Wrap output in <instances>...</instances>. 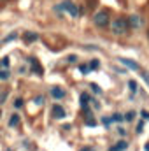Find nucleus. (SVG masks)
Wrapping results in <instances>:
<instances>
[{
  "instance_id": "nucleus-17",
  "label": "nucleus",
  "mask_w": 149,
  "mask_h": 151,
  "mask_svg": "<svg viewBox=\"0 0 149 151\" xmlns=\"http://www.w3.org/2000/svg\"><path fill=\"white\" fill-rule=\"evenodd\" d=\"M140 77L146 81V84L149 86V72H148V70H140Z\"/></svg>"
},
{
  "instance_id": "nucleus-25",
  "label": "nucleus",
  "mask_w": 149,
  "mask_h": 151,
  "mask_svg": "<svg viewBox=\"0 0 149 151\" xmlns=\"http://www.w3.org/2000/svg\"><path fill=\"white\" fill-rule=\"evenodd\" d=\"M0 65H2L4 69H7V65H9V58H4V60L0 62Z\"/></svg>"
},
{
  "instance_id": "nucleus-24",
  "label": "nucleus",
  "mask_w": 149,
  "mask_h": 151,
  "mask_svg": "<svg viewBox=\"0 0 149 151\" xmlns=\"http://www.w3.org/2000/svg\"><path fill=\"white\" fill-rule=\"evenodd\" d=\"M102 121H104V125H105V127H111V123H112V118H104Z\"/></svg>"
},
{
  "instance_id": "nucleus-22",
  "label": "nucleus",
  "mask_w": 149,
  "mask_h": 151,
  "mask_svg": "<svg viewBox=\"0 0 149 151\" xmlns=\"http://www.w3.org/2000/svg\"><path fill=\"white\" fill-rule=\"evenodd\" d=\"M12 39H16V32H12V34H9V35H7V37L4 39V42H11V40H12Z\"/></svg>"
},
{
  "instance_id": "nucleus-4",
  "label": "nucleus",
  "mask_w": 149,
  "mask_h": 151,
  "mask_svg": "<svg viewBox=\"0 0 149 151\" xmlns=\"http://www.w3.org/2000/svg\"><path fill=\"white\" fill-rule=\"evenodd\" d=\"M117 60H119V63H123V65H125V67H128L130 70H140L139 63H137V62H133V60H130V58H123V56H119Z\"/></svg>"
},
{
  "instance_id": "nucleus-7",
  "label": "nucleus",
  "mask_w": 149,
  "mask_h": 151,
  "mask_svg": "<svg viewBox=\"0 0 149 151\" xmlns=\"http://www.w3.org/2000/svg\"><path fill=\"white\" fill-rule=\"evenodd\" d=\"M28 62H30V65H32V70H34L35 74H39V76L44 74V69H42V65H40V63L37 62V58L30 56V58H28Z\"/></svg>"
},
{
  "instance_id": "nucleus-27",
  "label": "nucleus",
  "mask_w": 149,
  "mask_h": 151,
  "mask_svg": "<svg viewBox=\"0 0 149 151\" xmlns=\"http://www.w3.org/2000/svg\"><path fill=\"white\" fill-rule=\"evenodd\" d=\"M35 104H37V106H40V104L44 106V97H37V99H35Z\"/></svg>"
},
{
  "instance_id": "nucleus-5",
  "label": "nucleus",
  "mask_w": 149,
  "mask_h": 151,
  "mask_svg": "<svg viewBox=\"0 0 149 151\" xmlns=\"http://www.w3.org/2000/svg\"><path fill=\"white\" fill-rule=\"evenodd\" d=\"M62 7H63L70 16H79V7H77L75 4H72V2H63Z\"/></svg>"
},
{
  "instance_id": "nucleus-11",
  "label": "nucleus",
  "mask_w": 149,
  "mask_h": 151,
  "mask_svg": "<svg viewBox=\"0 0 149 151\" xmlns=\"http://www.w3.org/2000/svg\"><path fill=\"white\" fill-rule=\"evenodd\" d=\"M91 102V97L88 93H81V106L82 107H88V104Z\"/></svg>"
},
{
  "instance_id": "nucleus-16",
  "label": "nucleus",
  "mask_w": 149,
  "mask_h": 151,
  "mask_svg": "<svg viewBox=\"0 0 149 151\" xmlns=\"http://www.w3.org/2000/svg\"><path fill=\"white\" fill-rule=\"evenodd\" d=\"M90 86H91V90H93V91H95L97 95H102V88H100L98 84H95V83H91Z\"/></svg>"
},
{
  "instance_id": "nucleus-19",
  "label": "nucleus",
  "mask_w": 149,
  "mask_h": 151,
  "mask_svg": "<svg viewBox=\"0 0 149 151\" xmlns=\"http://www.w3.org/2000/svg\"><path fill=\"white\" fill-rule=\"evenodd\" d=\"M123 119H125V116H121L119 113L112 114V121H123Z\"/></svg>"
},
{
  "instance_id": "nucleus-10",
  "label": "nucleus",
  "mask_w": 149,
  "mask_h": 151,
  "mask_svg": "<svg viewBox=\"0 0 149 151\" xmlns=\"http://www.w3.org/2000/svg\"><path fill=\"white\" fill-rule=\"evenodd\" d=\"M23 39H25V42H27V44H30V42H35V40H39V35L35 34V32H25Z\"/></svg>"
},
{
  "instance_id": "nucleus-15",
  "label": "nucleus",
  "mask_w": 149,
  "mask_h": 151,
  "mask_svg": "<svg viewBox=\"0 0 149 151\" xmlns=\"http://www.w3.org/2000/svg\"><path fill=\"white\" fill-rule=\"evenodd\" d=\"M79 70H81V72H82L84 76H86V74H90V72H91V69H90V65H84V63H82V65H79Z\"/></svg>"
},
{
  "instance_id": "nucleus-28",
  "label": "nucleus",
  "mask_w": 149,
  "mask_h": 151,
  "mask_svg": "<svg viewBox=\"0 0 149 151\" xmlns=\"http://www.w3.org/2000/svg\"><path fill=\"white\" fill-rule=\"evenodd\" d=\"M140 114H142V118H144V119H149V113H148V111H140Z\"/></svg>"
},
{
  "instance_id": "nucleus-12",
  "label": "nucleus",
  "mask_w": 149,
  "mask_h": 151,
  "mask_svg": "<svg viewBox=\"0 0 149 151\" xmlns=\"http://www.w3.org/2000/svg\"><path fill=\"white\" fill-rule=\"evenodd\" d=\"M18 125H19V116H18V114H12L11 119H9V127L14 128V127H18Z\"/></svg>"
},
{
  "instance_id": "nucleus-29",
  "label": "nucleus",
  "mask_w": 149,
  "mask_h": 151,
  "mask_svg": "<svg viewBox=\"0 0 149 151\" xmlns=\"http://www.w3.org/2000/svg\"><path fill=\"white\" fill-rule=\"evenodd\" d=\"M117 132H119V134H121V135H125V134H126V130H125V128H123V127H119V128H117Z\"/></svg>"
},
{
  "instance_id": "nucleus-2",
  "label": "nucleus",
  "mask_w": 149,
  "mask_h": 151,
  "mask_svg": "<svg viewBox=\"0 0 149 151\" xmlns=\"http://www.w3.org/2000/svg\"><path fill=\"white\" fill-rule=\"evenodd\" d=\"M93 23H95L98 28H105V27H109V23H111L109 11H107V9H102V11L95 12V16H93Z\"/></svg>"
},
{
  "instance_id": "nucleus-32",
  "label": "nucleus",
  "mask_w": 149,
  "mask_h": 151,
  "mask_svg": "<svg viewBox=\"0 0 149 151\" xmlns=\"http://www.w3.org/2000/svg\"><path fill=\"white\" fill-rule=\"evenodd\" d=\"M148 37H149V32H148Z\"/></svg>"
},
{
  "instance_id": "nucleus-8",
  "label": "nucleus",
  "mask_w": 149,
  "mask_h": 151,
  "mask_svg": "<svg viewBox=\"0 0 149 151\" xmlns=\"http://www.w3.org/2000/svg\"><path fill=\"white\" fill-rule=\"evenodd\" d=\"M53 116H54L56 119H62V118L67 116V113H65V109H63L62 106H53Z\"/></svg>"
},
{
  "instance_id": "nucleus-9",
  "label": "nucleus",
  "mask_w": 149,
  "mask_h": 151,
  "mask_svg": "<svg viewBox=\"0 0 149 151\" xmlns=\"http://www.w3.org/2000/svg\"><path fill=\"white\" fill-rule=\"evenodd\" d=\"M126 148H128V142H126V141H117L114 146L109 148V151H125Z\"/></svg>"
},
{
  "instance_id": "nucleus-6",
  "label": "nucleus",
  "mask_w": 149,
  "mask_h": 151,
  "mask_svg": "<svg viewBox=\"0 0 149 151\" xmlns=\"http://www.w3.org/2000/svg\"><path fill=\"white\" fill-rule=\"evenodd\" d=\"M49 93H51V97H53L54 100H62V99L65 97V90H63V88H60V86H53Z\"/></svg>"
},
{
  "instance_id": "nucleus-31",
  "label": "nucleus",
  "mask_w": 149,
  "mask_h": 151,
  "mask_svg": "<svg viewBox=\"0 0 149 151\" xmlns=\"http://www.w3.org/2000/svg\"><path fill=\"white\" fill-rule=\"evenodd\" d=\"M0 116H2V111H0Z\"/></svg>"
},
{
  "instance_id": "nucleus-3",
  "label": "nucleus",
  "mask_w": 149,
  "mask_h": 151,
  "mask_svg": "<svg viewBox=\"0 0 149 151\" xmlns=\"http://www.w3.org/2000/svg\"><path fill=\"white\" fill-rule=\"evenodd\" d=\"M126 19H128V25H130V28H140V27L144 25V19H142L140 16H137V14H130Z\"/></svg>"
},
{
  "instance_id": "nucleus-26",
  "label": "nucleus",
  "mask_w": 149,
  "mask_h": 151,
  "mask_svg": "<svg viewBox=\"0 0 149 151\" xmlns=\"http://www.w3.org/2000/svg\"><path fill=\"white\" fill-rule=\"evenodd\" d=\"M14 106H16V109H19V107L23 106V100H21V99H16V102H14Z\"/></svg>"
},
{
  "instance_id": "nucleus-23",
  "label": "nucleus",
  "mask_w": 149,
  "mask_h": 151,
  "mask_svg": "<svg viewBox=\"0 0 149 151\" xmlns=\"http://www.w3.org/2000/svg\"><path fill=\"white\" fill-rule=\"evenodd\" d=\"M135 130H137V134H140V132L144 130V121H140V123L137 125V128H135Z\"/></svg>"
},
{
  "instance_id": "nucleus-30",
  "label": "nucleus",
  "mask_w": 149,
  "mask_h": 151,
  "mask_svg": "<svg viewBox=\"0 0 149 151\" xmlns=\"http://www.w3.org/2000/svg\"><path fill=\"white\" fill-rule=\"evenodd\" d=\"M144 150H146V151H149V142H146V146H144Z\"/></svg>"
},
{
  "instance_id": "nucleus-13",
  "label": "nucleus",
  "mask_w": 149,
  "mask_h": 151,
  "mask_svg": "<svg viewBox=\"0 0 149 151\" xmlns=\"http://www.w3.org/2000/svg\"><path fill=\"white\" fill-rule=\"evenodd\" d=\"M88 65H90V69H91V70H98V69H100V62H98L97 58H95V60H91Z\"/></svg>"
},
{
  "instance_id": "nucleus-20",
  "label": "nucleus",
  "mask_w": 149,
  "mask_h": 151,
  "mask_svg": "<svg viewBox=\"0 0 149 151\" xmlns=\"http://www.w3.org/2000/svg\"><path fill=\"white\" fill-rule=\"evenodd\" d=\"M133 118H135V113H133V111H130V113L125 114V119H126V121H132Z\"/></svg>"
},
{
  "instance_id": "nucleus-14",
  "label": "nucleus",
  "mask_w": 149,
  "mask_h": 151,
  "mask_svg": "<svg viewBox=\"0 0 149 151\" xmlns=\"http://www.w3.org/2000/svg\"><path fill=\"white\" fill-rule=\"evenodd\" d=\"M128 88H130V91H132V93H135V91H137V81L130 79V81H128Z\"/></svg>"
},
{
  "instance_id": "nucleus-1",
  "label": "nucleus",
  "mask_w": 149,
  "mask_h": 151,
  "mask_svg": "<svg viewBox=\"0 0 149 151\" xmlns=\"http://www.w3.org/2000/svg\"><path fill=\"white\" fill-rule=\"evenodd\" d=\"M111 28H112V32H114L116 35H125V34L130 30L128 19H126V18H116V19H112Z\"/></svg>"
},
{
  "instance_id": "nucleus-18",
  "label": "nucleus",
  "mask_w": 149,
  "mask_h": 151,
  "mask_svg": "<svg viewBox=\"0 0 149 151\" xmlns=\"http://www.w3.org/2000/svg\"><path fill=\"white\" fill-rule=\"evenodd\" d=\"M9 76H11V72H9V70H5V69H4V70H0V79H2V81H5Z\"/></svg>"
},
{
  "instance_id": "nucleus-21",
  "label": "nucleus",
  "mask_w": 149,
  "mask_h": 151,
  "mask_svg": "<svg viewBox=\"0 0 149 151\" xmlns=\"http://www.w3.org/2000/svg\"><path fill=\"white\" fill-rule=\"evenodd\" d=\"M86 125H88V127H97V123H95L93 118H86Z\"/></svg>"
}]
</instances>
